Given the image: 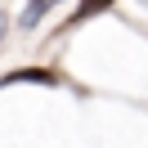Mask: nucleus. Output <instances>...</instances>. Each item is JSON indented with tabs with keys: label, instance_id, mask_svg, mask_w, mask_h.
<instances>
[{
	"label": "nucleus",
	"instance_id": "nucleus-1",
	"mask_svg": "<svg viewBox=\"0 0 148 148\" xmlns=\"http://www.w3.org/2000/svg\"><path fill=\"white\" fill-rule=\"evenodd\" d=\"M58 85V72H45V67H23V72H5L0 85Z\"/></svg>",
	"mask_w": 148,
	"mask_h": 148
},
{
	"label": "nucleus",
	"instance_id": "nucleus-2",
	"mask_svg": "<svg viewBox=\"0 0 148 148\" xmlns=\"http://www.w3.org/2000/svg\"><path fill=\"white\" fill-rule=\"evenodd\" d=\"M54 5H58V0H27V9H23V27H40V18H45Z\"/></svg>",
	"mask_w": 148,
	"mask_h": 148
},
{
	"label": "nucleus",
	"instance_id": "nucleus-3",
	"mask_svg": "<svg viewBox=\"0 0 148 148\" xmlns=\"http://www.w3.org/2000/svg\"><path fill=\"white\" fill-rule=\"evenodd\" d=\"M108 5H112V0H81V5H76V14H72V23H67V32L81 27V23H85V18H94V14H103Z\"/></svg>",
	"mask_w": 148,
	"mask_h": 148
},
{
	"label": "nucleus",
	"instance_id": "nucleus-4",
	"mask_svg": "<svg viewBox=\"0 0 148 148\" xmlns=\"http://www.w3.org/2000/svg\"><path fill=\"white\" fill-rule=\"evenodd\" d=\"M5 32H9V18H5V14H0V36H5Z\"/></svg>",
	"mask_w": 148,
	"mask_h": 148
}]
</instances>
